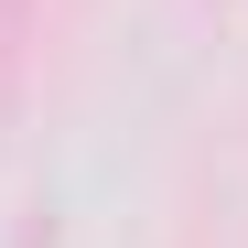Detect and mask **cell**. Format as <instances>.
<instances>
[{"label": "cell", "mask_w": 248, "mask_h": 248, "mask_svg": "<svg viewBox=\"0 0 248 248\" xmlns=\"http://www.w3.org/2000/svg\"><path fill=\"white\" fill-rule=\"evenodd\" d=\"M11 44H22V0H0V65H11Z\"/></svg>", "instance_id": "6da1fadb"}]
</instances>
